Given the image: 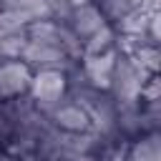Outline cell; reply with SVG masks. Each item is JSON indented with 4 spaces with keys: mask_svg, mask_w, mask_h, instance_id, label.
Wrapping results in <instances>:
<instances>
[{
    "mask_svg": "<svg viewBox=\"0 0 161 161\" xmlns=\"http://www.w3.org/2000/svg\"><path fill=\"white\" fill-rule=\"evenodd\" d=\"M30 98L45 116L68 96V73L65 70H35L30 80Z\"/></svg>",
    "mask_w": 161,
    "mask_h": 161,
    "instance_id": "cell-1",
    "label": "cell"
},
{
    "mask_svg": "<svg viewBox=\"0 0 161 161\" xmlns=\"http://www.w3.org/2000/svg\"><path fill=\"white\" fill-rule=\"evenodd\" d=\"M48 118L53 121L55 128L65 131V133H83L91 131V118L86 113V108L80 103H75L70 96H65L60 103L53 106V111L48 113Z\"/></svg>",
    "mask_w": 161,
    "mask_h": 161,
    "instance_id": "cell-2",
    "label": "cell"
},
{
    "mask_svg": "<svg viewBox=\"0 0 161 161\" xmlns=\"http://www.w3.org/2000/svg\"><path fill=\"white\" fill-rule=\"evenodd\" d=\"M33 70L23 60H0V101H10L30 91Z\"/></svg>",
    "mask_w": 161,
    "mask_h": 161,
    "instance_id": "cell-3",
    "label": "cell"
},
{
    "mask_svg": "<svg viewBox=\"0 0 161 161\" xmlns=\"http://www.w3.org/2000/svg\"><path fill=\"white\" fill-rule=\"evenodd\" d=\"M68 25L73 28V33H75L80 40H88L93 33H98V30L106 28L108 23H106V15H103V10L98 8V3H91V0H88V3H80V5L73 8Z\"/></svg>",
    "mask_w": 161,
    "mask_h": 161,
    "instance_id": "cell-4",
    "label": "cell"
},
{
    "mask_svg": "<svg viewBox=\"0 0 161 161\" xmlns=\"http://www.w3.org/2000/svg\"><path fill=\"white\" fill-rule=\"evenodd\" d=\"M128 161H161V131H146L136 136L126 151Z\"/></svg>",
    "mask_w": 161,
    "mask_h": 161,
    "instance_id": "cell-5",
    "label": "cell"
},
{
    "mask_svg": "<svg viewBox=\"0 0 161 161\" xmlns=\"http://www.w3.org/2000/svg\"><path fill=\"white\" fill-rule=\"evenodd\" d=\"M28 43H30V38H28L25 30L0 35V60H23V53H25Z\"/></svg>",
    "mask_w": 161,
    "mask_h": 161,
    "instance_id": "cell-6",
    "label": "cell"
},
{
    "mask_svg": "<svg viewBox=\"0 0 161 161\" xmlns=\"http://www.w3.org/2000/svg\"><path fill=\"white\" fill-rule=\"evenodd\" d=\"M148 38L156 45H161V10L148 13Z\"/></svg>",
    "mask_w": 161,
    "mask_h": 161,
    "instance_id": "cell-7",
    "label": "cell"
},
{
    "mask_svg": "<svg viewBox=\"0 0 161 161\" xmlns=\"http://www.w3.org/2000/svg\"><path fill=\"white\" fill-rule=\"evenodd\" d=\"M0 161H28V158H20V156H15V153H10V151H3V153H0Z\"/></svg>",
    "mask_w": 161,
    "mask_h": 161,
    "instance_id": "cell-8",
    "label": "cell"
}]
</instances>
